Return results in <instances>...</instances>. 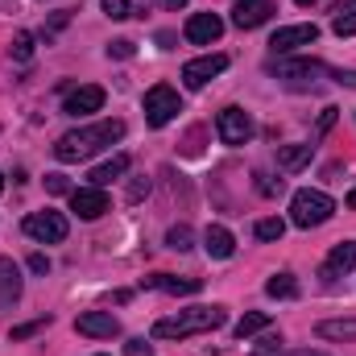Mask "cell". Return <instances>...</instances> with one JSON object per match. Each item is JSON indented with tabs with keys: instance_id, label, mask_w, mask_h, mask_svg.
<instances>
[{
	"instance_id": "1",
	"label": "cell",
	"mask_w": 356,
	"mask_h": 356,
	"mask_svg": "<svg viewBox=\"0 0 356 356\" xmlns=\"http://www.w3.org/2000/svg\"><path fill=\"white\" fill-rule=\"evenodd\" d=\"M120 137H124V120H95L88 129L63 133L58 145H54V158H58V162H83V158L99 154L104 145H112V141H120Z\"/></svg>"
},
{
	"instance_id": "2",
	"label": "cell",
	"mask_w": 356,
	"mask_h": 356,
	"mask_svg": "<svg viewBox=\"0 0 356 356\" xmlns=\"http://www.w3.org/2000/svg\"><path fill=\"white\" fill-rule=\"evenodd\" d=\"M224 307H191V311H178L170 319H158L154 323V340H186V336H199V332H216L224 327Z\"/></svg>"
},
{
	"instance_id": "3",
	"label": "cell",
	"mask_w": 356,
	"mask_h": 356,
	"mask_svg": "<svg viewBox=\"0 0 356 356\" xmlns=\"http://www.w3.org/2000/svg\"><path fill=\"white\" fill-rule=\"evenodd\" d=\"M332 211H336V203L323 195V191H294V199H290V224L294 228H319V224H327L332 220Z\"/></svg>"
},
{
	"instance_id": "4",
	"label": "cell",
	"mask_w": 356,
	"mask_h": 356,
	"mask_svg": "<svg viewBox=\"0 0 356 356\" xmlns=\"http://www.w3.org/2000/svg\"><path fill=\"white\" fill-rule=\"evenodd\" d=\"M145 124L149 129H162V124H170L178 112H182V99H178L175 88H166V83H158V88L145 91Z\"/></svg>"
},
{
	"instance_id": "5",
	"label": "cell",
	"mask_w": 356,
	"mask_h": 356,
	"mask_svg": "<svg viewBox=\"0 0 356 356\" xmlns=\"http://www.w3.org/2000/svg\"><path fill=\"white\" fill-rule=\"evenodd\" d=\"M25 236H33L38 245H58V241H67V216L33 211V216H25Z\"/></svg>"
},
{
	"instance_id": "6",
	"label": "cell",
	"mask_w": 356,
	"mask_h": 356,
	"mask_svg": "<svg viewBox=\"0 0 356 356\" xmlns=\"http://www.w3.org/2000/svg\"><path fill=\"white\" fill-rule=\"evenodd\" d=\"M216 133H220L224 145H245V141L253 137V116H249L245 108H224V112L216 116Z\"/></svg>"
},
{
	"instance_id": "7",
	"label": "cell",
	"mask_w": 356,
	"mask_h": 356,
	"mask_svg": "<svg viewBox=\"0 0 356 356\" xmlns=\"http://www.w3.org/2000/svg\"><path fill=\"white\" fill-rule=\"evenodd\" d=\"M224 67H228V58H224V54H203V58H191V63L182 67V83H186V88H207L216 75H224Z\"/></svg>"
},
{
	"instance_id": "8",
	"label": "cell",
	"mask_w": 356,
	"mask_h": 356,
	"mask_svg": "<svg viewBox=\"0 0 356 356\" xmlns=\"http://www.w3.org/2000/svg\"><path fill=\"white\" fill-rule=\"evenodd\" d=\"M182 33H186V42H195V46H211V42H220L224 21H220L216 13H191Z\"/></svg>"
},
{
	"instance_id": "9",
	"label": "cell",
	"mask_w": 356,
	"mask_h": 356,
	"mask_svg": "<svg viewBox=\"0 0 356 356\" xmlns=\"http://www.w3.org/2000/svg\"><path fill=\"white\" fill-rule=\"evenodd\" d=\"M75 332L91 336V340H112V336H120V323H116L112 311H83L75 319Z\"/></svg>"
},
{
	"instance_id": "10",
	"label": "cell",
	"mask_w": 356,
	"mask_h": 356,
	"mask_svg": "<svg viewBox=\"0 0 356 356\" xmlns=\"http://www.w3.org/2000/svg\"><path fill=\"white\" fill-rule=\"evenodd\" d=\"M71 207L79 220H99L108 211V191L104 186H79V191H71Z\"/></svg>"
},
{
	"instance_id": "11",
	"label": "cell",
	"mask_w": 356,
	"mask_h": 356,
	"mask_svg": "<svg viewBox=\"0 0 356 356\" xmlns=\"http://www.w3.org/2000/svg\"><path fill=\"white\" fill-rule=\"evenodd\" d=\"M311 42H319V25H286V29H277V33L269 38V46H273L277 54H290V50L311 46Z\"/></svg>"
},
{
	"instance_id": "12",
	"label": "cell",
	"mask_w": 356,
	"mask_h": 356,
	"mask_svg": "<svg viewBox=\"0 0 356 356\" xmlns=\"http://www.w3.org/2000/svg\"><path fill=\"white\" fill-rule=\"evenodd\" d=\"M104 99H108V91L99 88V83H83V88H75L71 95H67L63 112H71V116H88V112H99V108H104Z\"/></svg>"
},
{
	"instance_id": "13",
	"label": "cell",
	"mask_w": 356,
	"mask_h": 356,
	"mask_svg": "<svg viewBox=\"0 0 356 356\" xmlns=\"http://www.w3.org/2000/svg\"><path fill=\"white\" fill-rule=\"evenodd\" d=\"M269 17H273V0H241L232 8V25L236 29H257V25H266Z\"/></svg>"
},
{
	"instance_id": "14",
	"label": "cell",
	"mask_w": 356,
	"mask_h": 356,
	"mask_svg": "<svg viewBox=\"0 0 356 356\" xmlns=\"http://www.w3.org/2000/svg\"><path fill=\"white\" fill-rule=\"evenodd\" d=\"M21 302V269L13 257H0V307H17Z\"/></svg>"
},
{
	"instance_id": "15",
	"label": "cell",
	"mask_w": 356,
	"mask_h": 356,
	"mask_svg": "<svg viewBox=\"0 0 356 356\" xmlns=\"http://www.w3.org/2000/svg\"><path fill=\"white\" fill-rule=\"evenodd\" d=\"M203 249H207V257H216V261H228V257L236 253V236H232L224 224H211V228L203 232Z\"/></svg>"
},
{
	"instance_id": "16",
	"label": "cell",
	"mask_w": 356,
	"mask_h": 356,
	"mask_svg": "<svg viewBox=\"0 0 356 356\" xmlns=\"http://www.w3.org/2000/svg\"><path fill=\"white\" fill-rule=\"evenodd\" d=\"M323 71V63H307V58H273L269 63V75H277V79H311V75H319Z\"/></svg>"
},
{
	"instance_id": "17",
	"label": "cell",
	"mask_w": 356,
	"mask_h": 356,
	"mask_svg": "<svg viewBox=\"0 0 356 356\" xmlns=\"http://www.w3.org/2000/svg\"><path fill=\"white\" fill-rule=\"evenodd\" d=\"M353 266H356V241H344V245L332 249V257H327V266H323V277L336 282L340 273H348Z\"/></svg>"
},
{
	"instance_id": "18",
	"label": "cell",
	"mask_w": 356,
	"mask_h": 356,
	"mask_svg": "<svg viewBox=\"0 0 356 356\" xmlns=\"http://www.w3.org/2000/svg\"><path fill=\"white\" fill-rule=\"evenodd\" d=\"M145 286L166 290V294H199L203 290L199 277H170V273H154V277H145Z\"/></svg>"
},
{
	"instance_id": "19",
	"label": "cell",
	"mask_w": 356,
	"mask_h": 356,
	"mask_svg": "<svg viewBox=\"0 0 356 356\" xmlns=\"http://www.w3.org/2000/svg\"><path fill=\"white\" fill-rule=\"evenodd\" d=\"M124 170H129V158H124V154H116V158H108L104 166H95L88 178H91V186H108V182H116Z\"/></svg>"
},
{
	"instance_id": "20",
	"label": "cell",
	"mask_w": 356,
	"mask_h": 356,
	"mask_svg": "<svg viewBox=\"0 0 356 356\" xmlns=\"http://www.w3.org/2000/svg\"><path fill=\"white\" fill-rule=\"evenodd\" d=\"M311 154H315V145H286V149H277V166L282 170H302L311 162Z\"/></svg>"
},
{
	"instance_id": "21",
	"label": "cell",
	"mask_w": 356,
	"mask_h": 356,
	"mask_svg": "<svg viewBox=\"0 0 356 356\" xmlns=\"http://www.w3.org/2000/svg\"><path fill=\"white\" fill-rule=\"evenodd\" d=\"M315 332L323 340H356V319H323Z\"/></svg>"
},
{
	"instance_id": "22",
	"label": "cell",
	"mask_w": 356,
	"mask_h": 356,
	"mask_svg": "<svg viewBox=\"0 0 356 356\" xmlns=\"http://www.w3.org/2000/svg\"><path fill=\"white\" fill-rule=\"evenodd\" d=\"M266 294L269 298H298V277L294 273H273L266 282Z\"/></svg>"
},
{
	"instance_id": "23",
	"label": "cell",
	"mask_w": 356,
	"mask_h": 356,
	"mask_svg": "<svg viewBox=\"0 0 356 356\" xmlns=\"http://www.w3.org/2000/svg\"><path fill=\"white\" fill-rule=\"evenodd\" d=\"M266 327H269V315H266V311H249V315H245L232 332H236V340H249V336H257V332H266Z\"/></svg>"
},
{
	"instance_id": "24",
	"label": "cell",
	"mask_w": 356,
	"mask_h": 356,
	"mask_svg": "<svg viewBox=\"0 0 356 356\" xmlns=\"http://www.w3.org/2000/svg\"><path fill=\"white\" fill-rule=\"evenodd\" d=\"M191 241H195V232H191L186 224H175V228L166 232V245H170L175 253H186V249H191Z\"/></svg>"
},
{
	"instance_id": "25",
	"label": "cell",
	"mask_w": 356,
	"mask_h": 356,
	"mask_svg": "<svg viewBox=\"0 0 356 356\" xmlns=\"http://www.w3.org/2000/svg\"><path fill=\"white\" fill-rule=\"evenodd\" d=\"M8 54H13L17 63H29V58H33V33H17L13 46H8Z\"/></svg>"
},
{
	"instance_id": "26",
	"label": "cell",
	"mask_w": 356,
	"mask_h": 356,
	"mask_svg": "<svg viewBox=\"0 0 356 356\" xmlns=\"http://www.w3.org/2000/svg\"><path fill=\"white\" fill-rule=\"evenodd\" d=\"M282 232H286V220H277V216L257 220V236H261V241H282Z\"/></svg>"
},
{
	"instance_id": "27",
	"label": "cell",
	"mask_w": 356,
	"mask_h": 356,
	"mask_svg": "<svg viewBox=\"0 0 356 356\" xmlns=\"http://www.w3.org/2000/svg\"><path fill=\"white\" fill-rule=\"evenodd\" d=\"M99 8H104L112 21H124V17H133V4H129V0H99Z\"/></svg>"
},
{
	"instance_id": "28",
	"label": "cell",
	"mask_w": 356,
	"mask_h": 356,
	"mask_svg": "<svg viewBox=\"0 0 356 356\" xmlns=\"http://www.w3.org/2000/svg\"><path fill=\"white\" fill-rule=\"evenodd\" d=\"M332 29H336V38H353V33H356V8L340 13V17L332 21Z\"/></svg>"
},
{
	"instance_id": "29",
	"label": "cell",
	"mask_w": 356,
	"mask_h": 356,
	"mask_svg": "<svg viewBox=\"0 0 356 356\" xmlns=\"http://www.w3.org/2000/svg\"><path fill=\"white\" fill-rule=\"evenodd\" d=\"M249 356H282V336H266V340H261Z\"/></svg>"
},
{
	"instance_id": "30",
	"label": "cell",
	"mask_w": 356,
	"mask_h": 356,
	"mask_svg": "<svg viewBox=\"0 0 356 356\" xmlns=\"http://www.w3.org/2000/svg\"><path fill=\"white\" fill-rule=\"evenodd\" d=\"M257 191H261L266 199H273V195H282V178H273V175H257Z\"/></svg>"
},
{
	"instance_id": "31",
	"label": "cell",
	"mask_w": 356,
	"mask_h": 356,
	"mask_svg": "<svg viewBox=\"0 0 356 356\" xmlns=\"http://www.w3.org/2000/svg\"><path fill=\"white\" fill-rule=\"evenodd\" d=\"M46 323H50V319H33V323H21V327H13V340H29V336H38Z\"/></svg>"
},
{
	"instance_id": "32",
	"label": "cell",
	"mask_w": 356,
	"mask_h": 356,
	"mask_svg": "<svg viewBox=\"0 0 356 356\" xmlns=\"http://www.w3.org/2000/svg\"><path fill=\"white\" fill-rule=\"evenodd\" d=\"M46 191H50V195H67V191H71V182H67L63 175H46Z\"/></svg>"
},
{
	"instance_id": "33",
	"label": "cell",
	"mask_w": 356,
	"mask_h": 356,
	"mask_svg": "<svg viewBox=\"0 0 356 356\" xmlns=\"http://www.w3.org/2000/svg\"><path fill=\"white\" fill-rule=\"evenodd\" d=\"M108 58H133V42H112L108 46Z\"/></svg>"
},
{
	"instance_id": "34",
	"label": "cell",
	"mask_w": 356,
	"mask_h": 356,
	"mask_svg": "<svg viewBox=\"0 0 356 356\" xmlns=\"http://www.w3.org/2000/svg\"><path fill=\"white\" fill-rule=\"evenodd\" d=\"M124 356H154V348H149L145 340H129V344H124Z\"/></svg>"
},
{
	"instance_id": "35",
	"label": "cell",
	"mask_w": 356,
	"mask_h": 356,
	"mask_svg": "<svg viewBox=\"0 0 356 356\" xmlns=\"http://www.w3.org/2000/svg\"><path fill=\"white\" fill-rule=\"evenodd\" d=\"M29 269H33V273H50V257H46V253H33V257H29Z\"/></svg>"
},
{
	"instance_id": "36",
	"label": "cell",
	"mask_w": 356,
	"mask_h": 356,
	"mask_svg": "<svg viewBox=\"0 0 356 356\" xmlns=\"http://www.w3.org/2000/svg\"><path fill=\"white\" fill-rule=\"evenodd\" d=\"M336 112H340V108H323V116H319V133H327V129L336 124Z\"/></svg>"
},
{
	"instance_id": "37",
	"label": "cell",
	"mask_w": 356,
	"mask_h": 356,
	"mask_svg": "<svg viewBox=\"0 0 356 356\" xmlns=\"http://www.w3.org/2000/svg\"><path fill=\"white\" fill-rule=\"evenodd\" d=\"M336 83H344V88H356V71H336Z\"/></svg>"
},
{
	"instance_id": "38",
	"label": "cell",
	"mask_w": 356,
	"mask_h": 356,
	"mask_svg": "<svg viewBox=\"0 0 356 356\" xmlns=\"http://www.w3.org/2000/svg\"><path fill=\"white\" fill-rule=\"evenodd\" d=\"M290 356H327V353H311V348H302V353H290Z\"/></svg>"
},
{
	"instance_id": "39",
	"label": "cell",
	"mask_w": 356,
	"mask_h": 356,
	"mask_svg": "<svg viewBox=\"0 0 356 356\" xmlns=\"http://www.w3.org/2000/svg\"><path fill=\"white\" fill-rule=\"evenodd\" d=\"M348 207H356V186H353V195H348Z\"/></svg>"
},
{
	"instance_id": "40",
	"label": "cell",
	"mask_w": 356,
	"mask_h": 356,
	"mask_svg": "<svg viewBox=\"0 0 356 356\" xmlns=\"http://www.w3.org/2000/svg\"><path fill=\"white\" fill-rule=\"evenodd\" d=\"M298 4H315V0H298Z\"/></svg>"
},
{
	"instance_id": "41",
	"label": "cell",
	"mask_w": 356,
	"mask_h": 356,
	"mask_svg": "<svg viewBox=\"0 0 356 356\" xmlns=\"http://www.w3.org/2000/svg\"><path fill=\"white\" fill-rule=\"evenodd\" d=\"M0 191H4V175H0Z\"/></svg>"
},
{
	"instance_id": "42",
	"label": "cell",
	"mask_w": 356,
	"mask_h": 356,
	"mask_svg": "<svg viewBox=\"0 0 356 356\" xmlns=\"http://www.w3.org/2000/svg\"><path fill=\"white\" fill-rule=\"evenodd\" d=\"M170 4H182V0H170Z\"/></svg>"
}]
</instances>
